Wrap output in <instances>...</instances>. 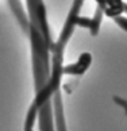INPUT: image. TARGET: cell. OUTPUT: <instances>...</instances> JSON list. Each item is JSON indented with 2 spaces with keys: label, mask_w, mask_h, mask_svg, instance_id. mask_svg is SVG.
<instances>
[{
  "label": "cell",
  "mask_w": 127,
  "mask_h": 131,
  "mask_svg": "<svg viewBox=\"0 0 127 131\" xmlns=\"http://www.w3.org/2000/svg\"><path fill=\"white\" fill-rule=\"evenodd\" d=\"M92 64V56L91 53L84 51L81 53L80 57L77 58V61L75 64H70L68 66L62 68V74H72V76H81L89 69V66Z\"/></svg>",
  "instance_id": "obj_1"
},
{
  "label": "cell",
  "mask_w": 127,
  "mask_h": 131,
  "mask_svg": "<svg viewBox=\"0 0 127 131\" xmlns=\"http://www.w3.org/2000/svg\"><path fill=\"white\" fill-rule=\"evenodd\" d=\"M103 11L110 18L119 16L124 11L123 0H103Z\"/></svg>",
  "instance_id": "obj_2"
},
{
  "label": "cell",
  "mask_w": 127,
  "mask_h": 131,
  "mask_svg": "<svg viewBox=\"0 0 127 131\" xmlns=\"http://www.w3.org/2000/svg\"><path fill=\"white\" fill-rule=\"evenodd\" d=\"M39 110L35 103L31 105V108L28 110V114H27V119H26V123H24V130H31L33 128V124H34V120H35V116H37V112Z\"/></svg>",
  "instance_id": "obj_3"
},
{
  "label": "cell",
  "mask_w": 127,
  "mask_h": 131,
  "mask_svg": "<svg viewBox=\"0 0 127 131\" xmlns=\"http://www.w3.org/2000/svg\"><path fill=\"white\" fill-rule=\"evenodd\" d=\"M115 20H116V23H118V25L123 28L124 31H127V18H123V16H116V18H114Z\"/></svg>",
  "instance_id": "obj_4"
},
{
  "label": "cell",
  "mask_w": 127,
  "mask_h": 131,
  "mask_svg": "<svg viewBox=\"0 0 127 131\" xmlns=\"http://www.w3.org/2000/svg\"><path fill=\"white\" fill-rule=\"evenodd\" d=\"M124 11L127 12V6H124Z\"/></svg>",
  "instance_id": "obj_5"
}]
</instances>
